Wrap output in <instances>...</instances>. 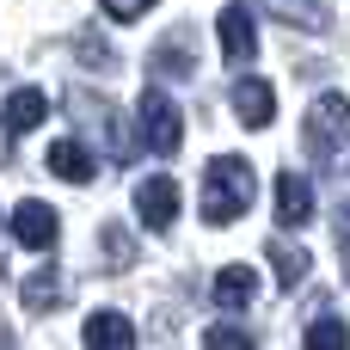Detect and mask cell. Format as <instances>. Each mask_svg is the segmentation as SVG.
<instances>
[{
    "mask_svg": "<svg viewBox=\"0 0 350 350\" xmlns=\"http://www.w3.org/2000/svg\"><path fill=\"white\" fill-rule=\"evenodd\" d=\"M252 191H258L252 160H240V154H215L209 172H203V221H209V228L240 221V215L252 209Z\"/></svg>",
    "mask_w": 350,
    "mask_h": 350,
    "instance_id": "obj_1",
    "label": "cell"
},
{
    "mask_svg": "<svg viewBox=\"0 0 350 350\" xmlns=\"http://www.w3.org/2000/svg\"><path fill=\"white\" fill-rule=\"evenodd\" d=\"M234 117L246 129H265L277 117V86L271 80H234Z\"/></svg>",
    "mask_w": 350,
    "mask_h": 350,
    "instance_id": "obj_8",
    "label": "cell"
},
{
    "mask_svg": "<svg viewBox=\"0 0 350 350\" xmlns=\"http://www.w3.org/2000/svg\"><path fill=\"white\" fill-rule=\"evenodd\" d=\"M86 350H135V326L117 308H98L86 314Z\"/></svg>",
    "mask_w": 350,
    "mask_h": 350,
    "instance_id": "obj_11",
    "label": "cell"
},
{
    "mask_svg": "<svg viewBox=\"0 0 350 350\" xmlns=\"http://www.w3.org/2000/svg\"><path fill=\"white\" fill-rule=\"evenodd\" d=\"M148 68L160 74V80H178V74H191L197 68V43H191V31H172L154 55H148Z\"/></svg>",
    "mask_w": 350,
    "mask_h": 350,
    "instance_id": "obj_15",
    "label": "cell"
},
{
    "mask_svg": "<svg viewBox=\"0 0 350 350\" xmlns=\"http://www.w3.org/2000/svg\"><path fill=\"white\" fill-rule=\"evenodd\" d=\"M271 6H277V18H289L301 31H320L326 25V0H271Z\"/></svg>",
    "mask_w": 350,
    "mask_h": 350,
    "instance_id": "obj_18",
    "label": "cell"
},
{
    "mask_svg": "<svg viewBox=\"0 0 350 350\" xmlns=\"http://www.w3.org/2000/svg\"><path fill=\"white\" fill-rule=\"evenodd\" d=\"M332 221H338V252H345V283H350V203L332 209Z\"/></svg>",
    "mask_w": 350,
    "mask_h": 350,
    "instance_id": "obj_21",
    "label": "cell"
},
{
    "mask_svg": "<svg viewBox=\"0 0 350 350\" xmlns=\"http://www.w3.org/2000/svg\"><path fill=\"white\" fill-rule=\"evenodd\" d=\"M18 301H25L31 314H55V308L68 301V283H62V271H55V265H43V271H31V277L18 283Z\"/></svg>",
    "mask_w": 350,
    "mask_h": 350,
    "instance_id": "obj_13",
    "label": "cell"
},
{
    "mask_svg": "<svg viewBox=\"0 0 350 350\" xmlns=\"http://www.w3.org/2000/svg\"><path fill=\"white\" fill-rule=\"evenodd\" d=\"M135 123H142V148L148 154H178L185 148V117H178V105L160 86H148L135 98Z\"/></svg>",
    "mask_w": 350,
    "mask_h": 350,
    "instance_id": "obj_3",
    "label": "cell"
},
{
    "mask_svg": "<svg viewBox=\"0 0 350 350\" xmlns=\"http://www.w3.org/2000/svg\"><path fill=\"white\" fill-rule=\"evenodd\" d=\"M301 142H308V154H314L320 166H332V160H338V148L350 142V98H345V92H320V98L308 105Z\"/></svg>",
    "mask_w": 350,
    "mask_h": 350,
    "instance_id": "obj_2",
    "label": "cell"
},
{
    "mask_svg": "<svg viewBox=\"0 0 350 350\" xmlns=\"http://www.w3.org/2000/svg\"><path fill=\"white\" fill-rule=\"evenodd\" d=\"M74 117H80V129L92 123V129L105 135V154H111V160H129V154H135V142L123 135V111H111L105 98H86V92H74Z\"/></svg>",
    "mask_w": 350,
    "mask_h": 350,
    "instance_id": "obj_4",
    "label": "cell"
},
{
    "mask_svg": "<svg viewBox=\"0 0 350 350\" xmlns=\"http://www.w3.org/2000/svg\"><path fill=\"white\" fill-rule=\"evenodd\" d=\"M105 6V18H117V25H135L142 12H154V0H98Z\"/></svg>",
    "mask_w": 350,
    "mask_h": 350,
    "instance_id": "obj_20",
    "label": "cell"
},
{
    "mask_svg": "<svg viewBox=\"0 0 350 350\" xmlns=\"http://www.w3.org/2000/svg\"><path fill=\"white\" fill-rule=\"evenodd\" d=\"M301 350H350V326L338 320V314H320V320L308 326V338H301Z\"/></svg>",
    "mask_w": 350,
    "mask_h": 350,
    "instance_id": "obj_17",
    "label": "cell"
},
{
    "mask_svg": "<svg viewBox=\"0 0 350 350\" xmlns=\"http://www.w3.org/2000/svg\"><path fill=\"white\" fill-rule=\"evenodd\" d=\"M135 215H142V228H172V215H178V185H172L166 172L142 178V185H135Z\"/></svg>",
    "mask_w": 350,
    "mask_h": 350,
    "instance_id": "obj_7",
    "label": "cell"
},
{
    "mask_svg": "<svg viewBox=\"0 0 350 350\" xmlns=\"http://www.w3.org/2000/svg\"><path fill=\"white\" fill-rule=\"evenodd\" d=\"M215 308L221 314H240V308H252V295H258V277L246 271V265H228V271H215Z\"/></svg>",
    "mask_w": 350,
    "mask_h": 350,
    "instance_id": "obj_14",
    "label": "cell"
},
{
    "mask_svg": "<svg viewBox=\"0 0 350 350\" xmlns=\"http://www.w3.org/2000/svg\"><path fill=\"white\" fill-rule=\"evenodd\" d=\"M314 221V185L301 172H283L277 178V228H308Z\"/></svg>",
    "mask_w": 350,
    "mask_h": 350,
    "instance_id": "obj_10",
    "label": "cell"
},
{
    "mask_svg": "<svg viewBox=\"0 0 350 350\" xmlns=\"http://www.w3.org/2000/svg\"><path fill=\"white\" fill-rule=\"evenodd\" d=\"M43 117H49V98H43L37 86H18V92H6V111H0L6 135H31Z\"/></svg>",
    "mask_w": 350,
    "mask_h": 350,
    "instance_id": "obj_12",
    "label": "cell"
},
{
    "mask_svg": "<svg viewBox=\"0 0 350 350\" xmlns=\"http://www.w3.org/2000/svg\"><path fill=\"white\" fill-rule=\"evenodd\" d=\"M215 37H221V55H228V68H246L252 55H258V31H252V12L234 0V6H221V18H215Z\"/></svg>",
    "mask_w": 350,
    "mask_h": 350,
    "instance_id": "obj_5",
    "label": "cell"
},
{
    "mask_svg": "<svg viewBox=\"0 0 350 350\" xmlns=\"http://www.w3.org/2000/svg\"><path fill=\"white\" fill-rule=\"evenodd\" d=\"M55 234H62V221H55V209H49V203L25 197V203L12 209V240H18L25 252H49V246H55Z\"/></svg>",
    "mask_w": 350,
    "mask_h": 350,
    "instance_id": "obj_6",
    "label": "cell"
},
{
    "mask_svg": "<svg viewBox=\"0 0 350 350\" xmlns=\"http://www.w3.org/2000/svg\"><path fill=\"white\" fill-rule=\"evenodd\" d=\"M49 172H55V178H68V185H92V178H98V160H92V148H86V142L62 135V142H49Z\"/></svg>",
    "mask_w": 350,
    "mask_h": 350,
    "instance_id": "obj_9",
    "label": "cell"
},
{
    "mask_svg": "<svg viewBox=\"0 0 350 350\" xmlns=\"http://www.w3.org/2000/svg\"><path fill=\"white\" fill-rule=\"evenodd\" d=\"M271 271H277V283H283V289H295V283L308 277V252H301V246H289V240H271Z\"/></svg>",
    "mask_w": 350,
    "mask_h": 350,
    "instance_id": "obj_16",
    "label": "cell"
},
{
    "mask_svg": "<svg viewBox=\"0 0 350 350\" xmlns=\"http://www.w3.org/2000/svg\"><path fill=\"white\" fill-rule=\"evenodd\" d=\"M203 350H258L246 326H209L203 332Z\"/></svg>",
    "mask_w": 350,
    "mask_h": 350,
    "instance_id": "obj_19",
    "label": "cell"
},
{
    "mask_svg": "<svg viewBox=\"0 0 350 350\" xmlns=\"http://www.w3.org/2000/svg\"><path fill=\"white\" fill-rule=\"evenodd\" d=\"M105 252H111V265H117V271L129 265V240H123V228H105Z\"/></svg>",
    "mask_w": 350,
    "mask_h": 350,
    "instance_id": "obj_22",
    "label": "cell"
}]
</instances>
